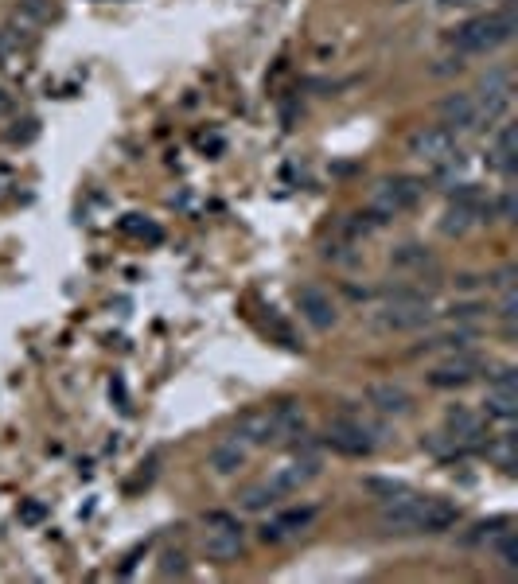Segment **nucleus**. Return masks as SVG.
Listing matches in <instances>:
<instances>
[{
    "mask_svg": "<svg viewBox=\"0 0 518 584\" xmlns=\"http://www.w3.org/2000/svg\"><path fill=\"white\" fill-rule=\"evenodd\" d=\"M515 32H518L515 8H499V12H487V16H476V20L460 24L452 32V47L460 55H487V51L511 43Z\"/></svg>",
    "mask_w": 518,
    "mask_h": 584,
    "instance_id": "obj_1",
    "label": "nucleus"
},
{
    "mask_svg": "<svg viewBox=\"0 0 518 584\" xmlns=\"http://www.w3.org/2000/svg\"><path fill=\"white\" fill-rule=\"evenodd\" d=\"M370 320L378 331H417L433 320V312L421 289H390L370 312Z\"/></svg>",
    "mask_w": 518,
    "mask_h": 584,
    "instance_id": "obj_2",
    "label": "nucleus"
},
{
    "mask_svg": "<svg viewBox=\"0 0 518 584\" xmlns=\"http://www.w3.org/2000/svg\"><path fill=\"white\" fill-rule=\"evenodd\" d=\"M382 440H386V429L374 425L363 413H355V409H347L343 417L328 421V429H324V444L339 456H370Z\"/></svg>",
    "mask_w": 518,
    "mask_h": 584,
    "instance_id": "obj_3",
    "label": "nucleus"
},
{
    "mask_svg": "<svg viewBox=\"0 0 518 584\" xmlns=\"http://www.w3.org/2000/svg\"><path fill=\"white\" fill-rule=\"evenodd\" d=\"M203 538H199V549H203V557L207 561H215V565H230V561H238L242 557V526H238V518L234 514H222V511H211L203 518Z\"/></svg>",
    "mask_w": 518,
    "mask_h": 584,
    "instance_id": "obj_4",
    "label": "nucleus"
},
{
    "mask_svg": "<svg viewBox=\"0 0 518 584\" xmlns=\"http://www.w3.org/2000/svg\"><path fill=\"white\" fill-rule=\"evenodd\" d=\"M421 195H425V180H413V176H394V180H382L378 187H374L370 215H374V222L382 226V222L398 219V215L409 211V207H417V203H421Z\"/></svg>",
    "mask_w": 518,
    "mask_h": 584,
    "instance_id": "obj_5",
    "label": "nucleus"
},
{
    "mask_svg": "<svg viewBox=\"0 0 518 584\" xmlns=\"http://www.w3.org/2000/svg\"><path fill=\"white\" fill-rule=\"evenodd\" d=\"M487 363H483L480 355H472V351H452V359H444L441 366H433L425 378H429V386H437V390H460V386H468V382H476Z\"/></svg>",
    "mask_w": 518,
    "mask_h": 584,
    "instance_id": "obj_6",
    "label": "nucleus"
},
{
    "mask_svg": "<svg viewBox=\"0 0 518 584\" xmlns=\"http://www.w3.org/2000/svg\"><path fill=\"white\" fill-rule=\"evenodd\" d=\"M456 152V133L452 129H444V125H425V129H417L413 137H409V156L413 160H421V164H441Z\"/></svg>",
    "mask_w": 518,
    "mask_h": 584,
    "instance_id": "obj_7",
    "label": "nucleus"
},
{
    "mask_svg": "<svg viewBox=\"0 0 518 584\" xmlns=\"http://www.w3.org/2000/svg\"><path fill=\"white\" fill-rule=\"evenodd\" d=\"M421 495H398V499H386L382 503V514H378V522H382V530L386 534H421Z\"/></svg>",
    "mask_w": 518,
    "mask_h": 584,
    "instance_id": "obj_8",
    "label": "nucleus"
},
{
    "mask_svg": "<svg viewBox=\"0 0 518 584\" xmlns=\"http://www.w3.org/2000/svg\"><path fill=\"white\" fill-rule=\"evenodd\" d=\"M296 312H300V320H304L308 328H316V331L335 328V320H339L332 296H328L324 289H316V285H304V289H296Z\"/></svg>",
    "mask_w": 518,
    "mask_h": 584,
    "instance_id": "obj_9",
    "label": "nucleus"
},
{
    "mask_svg": "<svg viewBox=\"0 0 518 584\" xmlns=\"http://www.w3.org/2000/svg\"><path fill=\"white\" fill-rule=\"evenodd\" d=\"M444 433L460 448H483V417L468 405H448L444 409Z\"/></svg>",
    "mask_w": 518,
    "mask_h": 584,
    "instance_id": "obj_10",
    "label": "nucleus"
},
{
    "mask_svg": "<svg viewBox=\"0 0 518 584\" xmlns=\"http://www.w3.org/2000/svg\"><path fill=\"white\" fill-rule=\"evenodd\" d=\"M316 475H320V460H316V456H296L285 468H277V472L269 475V483H273V491H277L281 499H289V495H296L304 483H312Z\"/></svg>",
    "mask_w": 518,
    "mask_h": 584,
    "instance_id": "obj_11",
    "label": "nucleus"
},
{
    "mask_svg": "<svg viewBox=\"0 0 518 584\" xmlns=\"http://www.w3.org/2000/svg\"><path fill=\"white\" fill-rule=\"evenodd\" d=\"M367 405L382 417H406L413 409V398H409L406 386L398 382H370L367 386Z\"/></svg>",
    "mask_w": 518,
    "mask_h": 584,
    "instance_id": "obj_12",
    "label": "nucleus"
},
{
    "mask_svg": "<svg viewBox=\"0 0 518 584\" xmlns=\"http://www.w3.org/2000/svg\"><path fill=\"white\" fill-rule=\"evenodd\" d=\"M238 440H246L250 448H265V444H277V421H273V409H250L238 417Z\"/></svg>",
    "mask_w": 518,
    "mask_h": 584,
    "instance_id": "obj_13",
    "label": "nucleus"
},
{
    "mask_svg": "<svg viewBox=\"0 0 518 584\" xmlns=\"http://www.w3.org/2000/svg\"><path fill=\"white\" fill-rule=\"evenodd\" d=\"M441 121H444V129H452V133H472V129H480L476 98H472V94H448L441 102Z\"/></svg>",
    "mask_w": 518,
    "mask_h": 584,
    "instance_id": "obj_14",
    "label": "nucleus"
},
{
    "mask_svg": "<svg viewBox=\"0 0 518 584\" xmlns=\"http://www.w3.org/2000/svg\"><path fill=\"white\" fill-rule=\"evenodd\" d=\"M246 460H250V444L238 437L230 440H219L211 452H207V468L215 475H234L246 468Z\"/></svg>",
    "mask_w": 518,
    "mask_h": 584,
    "instance_id": "obj_15",
    "label": "nucleus"
},
{
    "mask_svg": "<svg viewBox=\"0 0 518 584\" xmlns=\"http://www.w3.org/2000/svg\"><path fill=\"white\" fill-rule=\"evenodd\" d=\"M316 518V511H285L277 514V518H269L265 526H261V542H285V538H293V534H300L308 522Z\"/></svg>",
    "mask_w": 518,
    "mask_h": 584,
    "instance_id": "obj_16",
    "label": "nucleus"
},
{
    "mask_svg": "<svg viewBox=\"0 0 518 584\" xmlns=\"http://www.w3.org/2000/svg\"><path fill=\"white\" fill-rule=\"evenodd\" d=\"M460 522V511L444 499H425L421 503V534H444Z\"/></svg>",
    "mask_w": 518,
    "mask_h": 584,
    "instance_id": "obj_17",
    "label": "nucleus"
},
{
    "mask_svg": "<svg viewBox=\"0 0 518 584\" xmlns=\"http://www.w3.org/2000/svg\"><path fill=\"white\" fill-rule=\"evenodd\" d=\"M480 222H487V215H483L480 207H468V203H448V211H444L441 219V234H448V238H460V234H468L472 226H480Z\"/></svg>",
    "mask_w": 518,
    "mask_h": 584,
    "instance_id": "obj_18",
    "label": "nucleus"
},
{
    "mask_svg": "<svg viewBox=\"0 0 518 584\" xmlns=\"http://www.w3.org/2000/svg\"><path fill=\"white\" fill-rule=\"evenodd\" d=\"M273 421H277V437H281V440H300V437H304V429H308V421H304V409H300L296 402L273 405Z\"/></svg>",
    "mask_w": 518,
    "mask_h": 584,
    "instance_id": "obj_19",
    "label": "nucleus"
},
{
    "mask_svg": "<svg viewBox=\"0 0 518 584\" xmlns=\"http://www.w3.org/2000/svg\"><path fill=\"white\" fill-rule=\"evenodd\" d=\"M390 261H394V269H409V273H417V277H425V269L437 273V257L429 254L425 246H402V250L390 254Z\"/></svg>",
    "mask_w": 518,
    "mask_h": 584,
    "instance_id": "obj_20",
    "label": "nucleus"
},
{
    "mask_svg": "<svg viewBox=\"0 0 518 584\" xmlns=\"http://www.w3.org/2000/svg\"><path fill=\"white\" fill-rule=\"evenodd\" d=\"M491 164H495L503 176H511V172H515V125H503V129L495 133V145H491Z\"/></svg>",
    "mask_w": 518,
    "mask_h": 584,
    "instance_id": "obj_21",
    "label": "nucleus"
},
{
    "mask_svg": "<svg viewBox=\"0 0 518 584\" xmlns=\"http://www.w3.org/2000/svg\"><path fill=\"white\" fill-rule=\"evenodd\" d=\"M277 499H281V495L273 491V483L261 479V483H250V487L238 495V507H242V511H269Z\"/></svg>",
    "mask_w": 518,
    "mask_h": 584,
    "instance_id": "obj_22",
    "label": "nucleus"
},
{
    "mask_svg": "<svg viewBox=\"0 0 518 584\" xmlns=\"http://www.w3.org/2000/svg\"><path fill=\"white\" fill-rule=\"evenodd\" d=\"M487 417H495V421H515L518 417V394H507V390H491L487 394Z\"/></svg>",
    "mask_w": 518,
    "mask_h": 584,
    "instance_id": "obj_23",
    "label": "nucleus"
},
{
    "mask_svg": "<svg viewBox=\"0 0 518 584\" xmlns=\"http://www.w3.org/2000/svg\"><path fill=\"white\" fill-rule=\"evenodd\" d=\"M0 67L8 74H24V51H20L16 36H8V32H0Z\"/></svg>",
    "mask_w": 518,
    "mask_h": 584,
    "instance_id": "obj_24",
    "label": "nucleus"
},
{
    "mask_svg": "<svg viewBox=\"0 0 518 584\" xmlns=\"http://www.w3.org/2000/svg\"><path fill=\"white\" fill-rule=\"evenodd\" d=\"M363 487H367L374 499H382V503H386V499H398V495H406L409 491L406 483H398V479H382V475H367Z\"/></svg>",
    "mask_w": 518,
    "mask_h": 584,
    "instance_id": "obj_25",
    "label": "nucleus"
},
{
    "mask_svg": "<svg viewBox=\"0 0 518 584\" xmlns=\"http://www.w3.org/2000/svg\"><path fill=\"white\" fill-rule=\"evenodd\" d=\"M503 534H511V518H491V522H480L472 542H499Z\"/></svg>",
    "mask_w": 518,
    "mask_h": 584,
    "instance_id": "obj_26",
    "label": "nucleus"
},
{
    "mask_svg": "<svg viewBox=\"0 0 518 584\" xmlns=\"http://www.w3.org/2000/svg\"><path fill=\"white\" fill-rule=\"evenodd\" d=\"M495 546V553H499V561H503V569H511L515 573L518 569V538H515V530L511 534H503L499 542H491Z\"/></svg>",
    "mask_w": 518,
    "mask_h": 584,
    "instance_id": "obj_27",
    "label": "nucleus"
},
{
    "mask_svg": "<svg viewBox=\"0 0 518 584\" xmlns=\"http://www.w3.org/2000/svg\"><path fill=\"white\" fill-rule=\"evenodd\" d=\"M121 230H125V234H137V238H148V242H160V238H164V234H160V226H152V222H141L137 215L121 219Z\"/></svg>",
    "mask_w": 518,
    "mask_h": 584,
    "instance_id": "obj_28",
    "label": "nucleus"
},
{
    "mask_svg": "<svg viewBox=\"0 0 518 584\" xmlns=\"http://www.w3.org/2000/svg\"><path fill=\"white\" fill-rule=\"evenodd\" d=\"M184 573H187L184 553H176V549H168V553L160 557V577H184Z\"/></svg>",
    "mask_w": 518,
    "mask_h": 584,
    "instance_id": "obj_29",
    "label": "nucleus"
},
{
    "mask_svg": "<svg viewBox=\"0 0 518 584\" xmlns=\"http://www.w3.org/2000/svg\"><path fill=\"white\" fill-rule=\"evenodd\" d=\"M491 390H507V394H518V370L515 366H503L491 374Z\"/></svg>",
    "mask_w": 518,
    "mask_h": 584,
    "instance_id": "obj_30",
    "label": "nucleus"
},
{
    "mask_svg": "<svg viewBox=\"0 0 518 584\" xmlns=\"http://www.w3.org/2000/svg\"><path fill=\"white\" fill-rule=\"evenodd\" d=\"M20 518H24V522H43V507H39V503H24Z\"/></svg>",
    "mask_w": 518,
    "mask_h": 584,
    "instance_id": "obj_31",
    "label": "nucleus"
}]
</instances>
